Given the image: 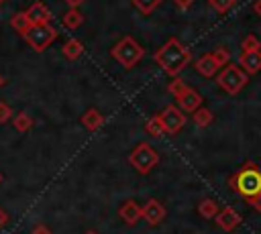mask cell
Wrapping results in <instances>:
<instances>
[{
  "instance_id": "cell-13",
  "label": "cell",
  "mask_w": 261,
  "mask_h": 234,
  "mask_svg": "<svg viewBox=\"0 0 261 234\" xmlns=\"http://www.w3.org/2000/svg\"><path fill=\"white\" fill-rule=\"evenodd\" d=\"M24 12H27L31 24H45L51 20V10L47 8L45 2H33Z\"/></svg>"
},
{
  "instance_id": "cell-25",
  "label": "cell",
  "mask_w": 261,
  "mask_h": 234,
  "mask_svg": "<svg viewBox=\"0 0 261 234\" xmlns=\"http://www.w3.org/2000/svg\"><path fill=\"white\" fill-rule=\"evenodd\" d=\"M241 49L243 53H249V51H261V41L255 37V35H247L241 43Z\"/></svg>"
},
{
  "instance_id": "cell-1",
  "label": "cell",
  "mask_w": 261,
  "mask_h": 234,
  "mask_svg": "<svg viewBox=\"0 0 261 234\" xmlns=\"http://www.w3.org/2000/svg\"><path fill=\"white\" fill-rule=\"evenodd\" d=\"M153 59H155V63H157L167 75L179 77V73L184 71V67L190 63L192 55H190V51L181 45L179 39L171 37V39H167V41L155 51Z\"/></svg>"
},
{
  "instance_id": "cell-21",
  "label": "cell",
  "mask_w": 261,
  "mask_h": 234,
  "mask_svg": "<svg viewBox=\"0 0 261 234\" xmlns=\"http://www.w3.org/2000/svg\"><path fill=\"white\" fill-rule=\"evenodd\" d=\"M161 2H163V0H130V4H133L141 14H145V16L153 14V12L159 8Z\"/></svg>"
},
{
  "instance_id": "cell-36",
  "label": "cell",
  "mask_w": 261,
  "mask_h": 234,
  "mask_svg": "<svg viewBox=\"0 0 261 234\" xmlns=\"http://www.w3.org/2000/svg\"><path fill=\"white\" fill-rule=\"evenodd\" d=\"M86 234H98V232H94V230H88V232H86Z\"/></svg>"
},
{
  "instance_id": "cell-18",
  "label": "cell",
  "mask_w": 261,
  "mask_h": 234,
  "mask_svg": "<svg viewBox=\"0 0 261 234\" xmlns=\"http://www.w3.org/2000/svg\"><path fill=\"white\" fill-rule=\"evenodd\" d=\"M10 26H12L18 35H24V33L31 28V20H29L27 12H24V10H22V12H14L12 18H10Z\"/></svg>"
},
{
  "instance_id": "cell-27",
  "label": "cell",
  "mask_w": 261,
  "mask_h": 234,
  "mask_svg": "<svg viewBox=\"0 0 261 234\" xmlns=\"http://www.w3.org/2000/svg\"><path fill=\"white\" fill-rule=\"evenodd\" d=\"M186 87H188V85H186V81H184L181 77H175V79H173V81L167 85V92H169L173 98H177V96H179V94H181Z\"/></svg>"
},
{
  "instance_id": "cell-31",
  "label": "cell",
  "mask_w": 261,
  "mask_h": 234,
  "mask_svg": "<svg viewBox=\"0 0 261 234\" xmlns=\"http://www.w3.org/2000/svg\"><path fill=\"white\" fill-rule=\"evenodd\" d=\"M31 234H53L51 232V228L49 226H45V224H37L35 228H33V232Z\"/></svg>"
},
{
  "instance_id": "cell-24",
  "label": "cell",
  "mask_w": 261,
  "mask_h": 234,
  "mask_svg": "<svg viewBox=\"0 0 261 234\" xmlns=\"http://www.w3.org/2000/svg\"><path fill=\"white\" fill-rule=\"evenodd\" d=\"M208 4L212 6L214 12H218V14H226V12L237 4V0H208Z\"/></svg>"
},
{
  "instance_id": "cell-34",
  "label": "cell",
  "mask_w": 261,
  "mask_h": 234,
  "mask_svg": "<svg viewBox=\"0 0 261 234\" xmlns=\"http://www.w3.org/2000/svg\"><path fill=\"white\" fill-rule=\"evenodd\" d=\"M253 12L261 18V0H255V2H253Z\"/></svg>"
},
{
  "instance_id": "cell-6",
  "label": "cell",
  "mask_w": 261,
  "mask_h": 234,
  "mask_svg": "<svg viewBox=\"0 0 261 234\" xmlns=\"http://www.w3.org/2000/svg\"><path fill=\"white\" fill-rule=\"evenodd\" d=\"M55 37H57V28L51 26L49 22H45V24H31V28L22 35V39H24L37 53L45 51V49L55 41Z\"/></svg>"
},
{
  "instance_id": "cell-17",
  "label": "cell",
  "mask_w": 261,
  "mask_h": 234,
  "mask_svg": "<svg viewBox=\"0 0 261 234\" xmlns=\"http://www.w3.org/2000/svg\"><path fill=\"white\" fill-rule=\"evenodd\" d=\"M61 20H63V26H65V28L75 31V28H80V26L84 24V14H82L77 8H69V10L61 16Z\"/></svg>"
},
{
  "instance_id": "cell-37",
  "label": "cell",
  "mask_w": 261,
  "mask_h": 234,
  "mask_svg": "<svg viewBox=\"0 0 261 234\" xmlns=\"http://www.w3.org/2000/svg\"><path fill=\"white\" fill-rule=\"evenodd\" d=\"M0 183H2V173H0Z\"/></svg>"
},
{
  "instance_id": "cell-26",
  "label": "cell",
  "mask_w": 261,
  "mask_h": 234,
  "mask_svg": "<svg viewBox=\"0 0 261 234\" xmlns=\"http://www.w3.org/2000/svg\"><path fill=\"white\" fill-rule=\"evenodd\" d=\"M212 55H214V59L220 63V67H224V65L230 63V53H228L226 47H218L216 51H212Z\"/></svg>"
},
{
  "instance_id": "cell-22",
  "label": "cell",
  "mask_w": 261,
  "mask_h": 234,
  "mask_svg": "<svg viewBox=\"0 0 261 234\" xmlns=\"http://www.w3.org/2000/svg\"><path fill=\"white\" fill-rule=\"evenodd\" d=\"M145 130H147L149 136H155V138L167 134L165 128H163V124H161V120H159V114H155L153 118H149V120L145 122Z\"/></svg>"
},
{
  "instance_id": "cell-35",
  "label": "cell",
  "mask_w": 261,
  "mask_h": 234,
  "mask_svg": "<svg viewBox=\"0 0 261 234\" xmlns=\"http://www.w3.org/2000/svg\"><path fill=\"white\" fill-rule=\"evenodd\" d=\"M2 85H4V77L0 75V87H2Z\"/></svg>"
},
{
  "instance_id": "cell-11",
  "label": "cell",
  "mask_w": 261,
  "mask_h": 234,
  "mask_svg": "<svg viewBox=\"0 0 261 234\" xmlns=\"http://www.w3.org/2000/svg\"><path fill=\"white\" fill-rule=\"evenodd\" d=\"M118 216L126 226H135L141 218H143V206H139L135 199H126L120 208H118Z\"/></svg>"
},
{
  "instance_id": "cell-14",
  "label": "cell",
  "mask_w": 261,
  "mask_h": 234,
  "mask_svg": "<svg viewBox=\"0 0 261 234\" xmlns=\"http://www.w3.org/2000/svg\"><path fill=\"white\" fill-rule=\"evenodd\" d=\"M239 65L249 73V75H255L261 71V51H249V53H243L239 57Z\"/></svg>"
},
{
  "instance_id": "cell-10",
  "label": "cell",
  "mask_w": 261,
  "mask_h": 234,
  "mask_svg": "<svg viewBox=\"0 0 261 234\" xmlns=\"http://www.w3.org/2000/svg\"><path fill=\"white\" fill-rule=\"evenodd\" d=\"M165 218V208L159 199H147L145 206H143V220L149 224V226H157L161 224Z\"/></svg>"
},
{
  "instance_id": "cell-28",
  "label": "cell",
  "mask_w": 261,
  "mask_h": 234,
  "mask_svg": "<svg viewBox=\"0 0 261 234\" xmlns=\"http://www.w3.org/2000/svg\"><path fill=\"white\" fill-rule=\"evenodd\" d=\"M12 118H14V112H12V108H10L6 102H0V124L8 122V120H12Z\"/></svg>"
},
{
  "instance_id": "cell-8",
  "label": "cell",
  "mask_w": 261,
  "mask_h": 234,
  "mask_svg": "<svg viewBox=\"0 0 261 234\" xmlns=\"http://www.w3.org/2000/svg\"><path fill=\"white\" fill-rule=\"evenodd\" d=\"M175 102H177V106H179V110H184L186 114H194L200 106H202V96L194 90V87H186L177 98H175Z\"/></svg>"
},
{
  "instance_id": "cell-16",
  "label": "cell",
  "mask_w": 261,
  "mask_h": 234,
  "mask_svg": "<svg viewBox=\"0 0 261 234\" xmlns=\"http://www.w3.org/2000/svg\"><path fill=\"white\" fill-rule=\"evenodd\" d=\"M61 53H63L65 59L75 61V59L82 57V53H84V45H82V41H77V39H67V41L63 43V47H61Z\"/></svg>"
},
{
  "instance_id": "cell-32",
  "label": "cell",
  "mask_w": 261,
  "mask_h": 234,
  "mask_svg": "<svg viewBox=\"0 0 261 234\" xmlns=\"http://www.w3.org/2000/svg\"><path fill=\"white\" fill-rule=\"evenodd\" d=\"M6 222H8V214L0 208V228H4V226H6Z\"/></svg>"
},
{
  "instance_id": "cell-38",
  "label": "cell",
  "mask_w": 261,
  "mask_h": 234,
  "mask_svg": "<svg viewBox=\"0 0 261 234\" xmlns=\"http://www.w3.org/2000/svg\"><path fill=\"white\" fill-rule=\"evenodd\" d=\"M2 4H4V0H0V6H2Z\"/></svg>"
},
{
  "instance_id": "cell-3",
  "label": "cell",
  "mask_w": 261,
  "mask_h": 234,
  "mask_svg": "<svg viewBox=\"0 0 261 234\" xmlns=\"http://www.w3.org/2000/svg\"><path fill=\"white\" fill-rule=\"evenodd\" d=\"M110 57L116 61V63H120L124 69H130V67H135L143 57H145V49H143V45H139L133 37H122L112 49H110Z\"/></svg>"
},
{
  "instance_id": "cell-33",
  "label": "cell",
  "mask_w": 261,
  "mask_h": 234,
  "mask_svg": "<svg viewBox=\"0 0 261 234\" xmlns=\"http://www.w3.org/2000/svg\"><path fill=\"white\" fill-rule=\"evenodd\" d=\"M63 2H65L69 8H77L80 4H84V0H63Z\"/></svg>"
},
{
  "instance_id": "cell-29",
  "label": "cell",
  "mask_w": 261,
  "mask_h": 234,
  "mask_svg": "<svg viewBox=\"0 0 261 234\" xmlns=\"http://www.w3.org/2000/svg\"><path fill=\"white\" fill-rule=\"evenodd\" d=\"M173 4L181 10V12H186V10H190L192 8V4H194V0H173Z\"/></svg>"
},
{
  "instance_id": "cell-23",
  "label": "cell",
  "mask_w": 261,
  "mask_h": 234,
  "mask_svg": "<svg viewBox=\"0 0 261 234\" xmlns=\"http://www.w3.org/2000/svg\"><path fill=\"white\" fill-rule=\"evenodd\" d=\"M12 124H14V128H16L18 132H29V130L33 128V118H31L29 114H24V112H18V114L12 118Z\"/></svg>"
},
{
  "instance_id": "cell-2",
  "label": "cell",
  "mask_w": 261,
  "mask_h": 234,
  "mask_svg": "<svg viewBox=\"0 0 261 234\" xmlns=\"http://www.w3.org/2000/svg\"><path fill=\"white\" fill-rule=\"evenodd\" d=\"M228 187L243 195L245 199H251L261 193V169L255 163H245L237 173L228 177Z\"/></svg>"
},
{
  "instance_id": "cell-4",
  "label": "cell",
  "mask_w": 261,
  "mask_h": 234,
  "mask_svg": "<svg viewBox=\"0 0 261 234\" xmlns=\"http://www.w3.org/2000/svg\"><path fill=\"white\" fill-rule=\"evenodd\" d=\"M247 81H249V73H247L241 65H237V63L224 65V67L218 71V75H216L218 87L224 90L228 96H237V94L247 85Z\"/></svg>"
},
{
  "instance_id": "cell-19",
  "label": "cell",
  "mask_w": 261,
  "mask_h": 234,
  "mask_svg": "<svg viewBox=\"0 0 261 234\" xmlns=\"http://www.w3.org/2000/svg\"><path fill=\"white\" fill-rule=\"evenodd\" d=\"M192 120H194V124L196 126H200V128H206V126H210L212 124V120H214V114L206 108V106H200L194 114H192Z\"/></svg>"
},
{
  "instance_id": "cell-5",
  "label": "cell",
  "mask_w": 261,
  "mask_h": 234,
  "mask_svg": "<svg viewBox=\"0 0 261 234\" xmlns=\"http://www.w3.org/2000/svg\"><path fill=\"white\" fill-rule=\"evenodd\" d=\"M128 163L133 165V169H135L139 175H149V173L157 167L159 155H157V151H155L149 142H139V144L130 151Z\"/></svg>"
},
{
  "instance_id": "cell-30",
  "label": "cell",
  "mask_w": 261,
  "mask_h": 234,
  "mask_svg": "<svg viewBox=\"0 0 261 234\" xmlns=\"http://www.w3.org/2000/svg\"><path fill=\"white\" fill-rule=\"evenodd\" d=\"M247 203H249L253 210L261 212V193H259V195H255V197H251V199H247Z\"/></svg>"
},
{
  "instance_id": "cell-9",
  "label": "cell",
  "mask_w": 261,
  "mask_h": 234,
  "mask_svg": "<svg viewBox=\"0 0 261 234\" xmlns=\"http://www.w3.org/2000/svg\"><path fill=\"white\" fill-rule=\"evenodd\" d=\"M241 214L234 210V208H230V206H226V208H222L218 214H216V218H214V222H216V226L220 228V230H224V232H232L239 224H241Z\"/></svg>"
},
{
  "instance_id": "cell-20",
  "label": "cell",
  "mask_w": 261,
  "mask_h": 234,
  "mask_svg": "<svg viewBox=\"0 0 261 234\" xmlns=\"http://www.w3.org/2000/svg\"><path fill=\"white\" fill-rule=\"evenodd\" d=\"M198 214H200L204 220H212V218H216V214H218V203H216L214 199L206 197V199L200 201V206H198Z\"/></svg>"
},
{
  "instance_id": "cell-15",
  "label": "cell",
  "mask_w": 261,
  "mask_h": 234,
  "mask_svg": "<svg viewBox=\"0 0 261 234\" xmlns=\"http://www.w3.org/2000/svg\"><path fill=\"white\" fill-rule=\"evenodd\" d=\"M82 124H84V128H86V130L94 132V130H98V128L104 124V116H102V112H100V110L90 108V110H86V112H84V116H82Z\"/></svg>"
},
{
  "instance_id": "cell-7",
  "label": "cell",
  "mask_w": 261,
  "mask_h": 234,
  "mask_svg": "<svg viewBox=\"0 0 261 234\" xmlns=\"http://www.w3.org/2000/svg\"><path fill=\"white\" fill-rule=\"evenodd\" d=\"M159 120H161V124H163V128H165V132L167 134H177L181 128H184V124H186V112L184 110H179V106H165L161 112H159Z\"/></svg>"
},
{
  "instance_id": "cell-12",
  "label": "cell",
  "mask_w": 261,
  "mask_h": 234,
  "mask_svg": "<svg viewBox=\"0 0 261 234\" xmlns=\"http://www.w3.org/2000/svg\"><path fill=\"white\" fill-rule=\"evenodd\" d=\"M194 69H196L202 77H214L222 67H220V63L214 59L212 53H206V55H202V57H198V59L194 61Z\"/></svg>"
}]
</instances>
